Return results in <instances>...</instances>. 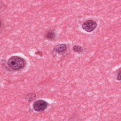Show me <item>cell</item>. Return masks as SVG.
Wrapping results in <instances>:
<instances>
[{
    "instance_id": "obj_1",
    "label": "cell",
    "mask_w": 121,
    "mask_h": 121,
    "mask_svg": "<svg viewBox=\"0 0 121 121\" xmlns=\"http://www.w3.org/2000/svg\"><path fill=\"white\" fill-rule=\"evenodd\" d=\"M25 64L24 59L19 56H12L8 61L9 67L14 70H18L23 68Z\"/></svg>"
},
{
    "instance_id": "obj_4",
    "label": "cell",
    "mask_w": 121,
    "mask_h": 121,
    "mask_svg": "<svg viewBox=\"0 0 121 121\" xmlns=\"http://www.w3.org/2000/svg\"><path fill=\"white\" fill-rule=\"evenodd\" d=\"M67 46L66 44H59L54 48V51L57 53H62L64 52L67 49Z\"/></svg>"
},
{
    "instance_id": "obj_9",
    "label": "cell",
    "mask_w": 121,
    "mask_h": 121,
    "mask_svg": "<svg viewBox=\"0 0 121 121\" xmlns=\"http://www.w3.org/2000/svg\"><path fill=\"white\" fill-rule=\"evenodd\" d=\"M0 26H1V21L0 20Z\"/></svg>"
},
{
    "instance_id": "obj_2",
    "label": "cell",
    "mask_w": 121,
    "mask_h": 121,
    "mask_svg": "<svg viewBox=\"0 0 121 121\" xmlns=\"http://www.w3.org/2000/svg\"><path fill=\"white\" fill-rule=\"evenodd\" d=\"M97 27V24L95 21L92 20L86 21L82 25V28L86 32H90L94 31Z\"/></svg>"
},
{
    "instance_id": "obj_3",
    "label": "cell",
    "mask_w": 121,
    "mask_h": 121,
    "mask_svg": "<svg viewBox=\"0 0 121 121\" xmlns=\"http://www.w3.org/2000/svg\"><path fill=\"white\" fill-rule=\"evenodd\" d=\"M47 103L43 100H38L34 102L33 108L36 112H42L44 111L47 107Z\"/></svg>"
},
{
    "instance_id": "obj_6",
    "label": "cell",
    "mask_w": 121,
    "mask_h": 121,
    "mask_svg": "<svg viewBox=\"0 0 121 121\" xmlns=\"http://www.w3.org/2000/svg\"><path fill=\"white\" fill-rule=\"evenodd\" d=\"M73 50L74 52L80 53L83 52V48L79 45H74L73 47Z\"/></svg>"
},
{
    "instance_id": "obj_5",
    "label": "cell",
    "mask_w": 121,
    "mask_h": 121,
    "mask_svg": "<svg viewBox=\"0 0 121 121\" xmlns=\"http://www.w3.org/2000/svg\"><path fill=\"white\" fill-rule=\"evenodd\" d=\"M45 37L48 39L52 40L55 38V34L53 31H49L46 34Z\"/></svg>"
},
{
    "instance_id": "obj_8",
    "label": "cell",
    "mask_w": 121,
    "mask_h": 121,
    "mask_svg": "<svg viewBox=\"0 0 121 121\" xmlns=\"http://www.w3.org/2000/svg\"><path fill=\"white\" fill-rule=\"evenodd\" d=\"M120 72H121V69H120L118 71V75H117V79L119 80H120L121 79V76H120Z\"/></svg>"
},
{
    "instance_id": "obj_7",
    "label": "cell",
    "mask_w": 121,
    "mask_h": 121,
    "mask_svg": "<svg viewBox=\"0 0 121 121\" xmlns=\"http://www.w3.org/2000/svg\"><path fill=\"white\" fill-rule=\"evenodd\" d=\"M35 94H29L26 95V99L27 100H29V101H31L33 99H35Z\"/></svg>"
}]
</instances>
